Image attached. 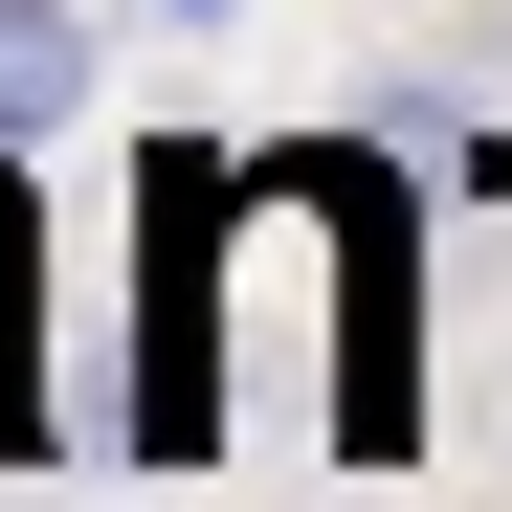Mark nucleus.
<instances>
[{"label": "nucleus", "mask_w": 512, "mask_h": 512, "mask_svg": "<svg viewBox=\"0 0 512 512\" xmlns=\"http://www.w3.org/2000/svg\"><path fill=\"white\" fill-rule=\"evenodd\" d=\"M90 90H112V23H90V0H0V156H45Z\"/></svg>", "instance_id": "nucleus-1"}, {"label": "nucleus", "mask_w": 512, "mask_h": 512, "mask_svg": "<svg viewBox=\"0 0 512 512\" xmlns=\"http://www.w3.org/2000/svg\"><path fill=\"white\" fill-rule=\"evenodd\" d=\"M179 23H201V0H179Z\"/></svg>", "instance_id": "nucleus-3"}, {"label": "nucleus", "mask_w": 512, "mask_h": 512, "mask_svg": "<svg viewBox=\"0 0 512 512\" xmlns=\"http://www.w3.org/2000/svg\"><path fill=\"white\" fill-rule=\"evenodd\" d=\"M0 423H23V268H0Z\"/></svg>", "instance_id": "nucleus-2"}]
</instances>
